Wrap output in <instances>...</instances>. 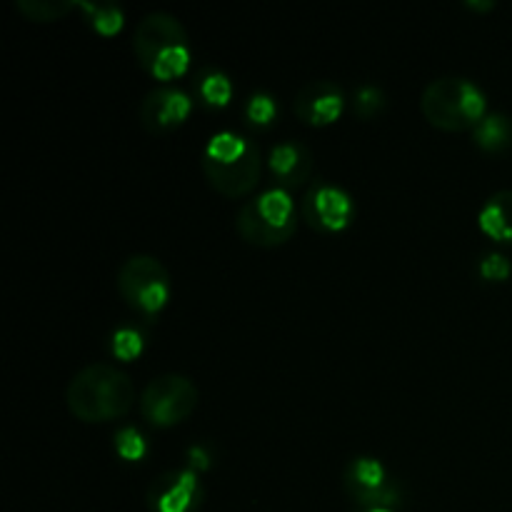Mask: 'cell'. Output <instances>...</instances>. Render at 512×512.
Listing matches in <instances>:
<instances>
[{"instance_id": "d4e9b609", "label": "cell", "mask_w": 512, "mask_h": 512, "mask_svg": "<svg viewBox=\"0 0 512 512\" xmlns=\"http://www.w3.org/2000/svg\"><path fill=\"white\" fill-rule=\"evenodd\" d=\"M468 8H473V10H493L495 8V3L493 0H488V3H473V0H468Z\"/></svg>"}, {"instance_id": "3957f363", "label": "cell", "mask_w": 512, "mask_h": 512, "mask_svg": "<svg viewBox=\"0 0 512 512\" xmlns=\"http://www.w3.org/2000/svg\"><path fill=\"white\" fill-rule=\"evenodd\" d=\"M133 50L140 68L160 83L178 80L180 75L188 73L193 60L188 30L173 13L165 10H153L135 25Z\"/></svg>"}, {"instance_id": "9c48e42d", "label": "cell", "mask_w": 512, "mask_h": 512, "mask_svg": "<svg viewBox=\"0 0 512 512\" xmlns=\"http://www.w3.org/2000/svg\"><path fill=\"white\" fill-rule=\"evenodd\" d=\"M353 215V198L325 180H315L300 203V218L318 233H340L353 223Z\"/></svg>"}, {"instance_id": "7a4b0ae2", "label": "cell", "mask_w": 512, "mask_h": 512, "mask_svg": "<svg viewBox=\"0 0 512 512\" xmlns=\"http://www.w3.org/2000/svg\"><path fill=\"white\" fill-rule=\"evenodd\" d=\"M200 165L208 183L223 198L235 200L245 198L258 188L260 173H263V153L255 140L235 130H223L205 143Z\"/></svg>"}, {"instance_id": "277c9868", "label": "cell", "mask_w": 512, "mask_h": 512, "mask_svg": "<svg viewBox=\"0 0 512 512\" xmlns=\"http://www.w3.org/2000/svg\"><path fill=\"white\" fill-rule=\"evenodd\" d=\"M488 100L485 93L468 78H445L433 80L420 95V113L433 128L445 133H463L475 130V125L485 118Z\"/></svg>"}, {"instance_id": "9a60e30c", "label": "cell", "mask_w": 512, "mask_h": 512, "mask_svg": "<svg viewBox=\"0 0 512 512\" xmlns=\"http://www.w3.org/2000/svg\"><path fill=\"white\" fill-rule=\"evenodd\" d=\"M473 140L478 148L488 150V153H500V150L512 145V120L508 115H485L473 130Z\"/></svg>"}, {"instance_id": "7c38bea8", "label": "cell", "mask_w": 512, "mask_h": 512, "mask_svg": "<svg viewBox=\"0 0 512 512\" xmlns=\"http://www.w3.org/2000/svg\"><path fill=\"white\" fill-rule=\"evenodd\" d=\"M345 110V90L333 80H310L295 95V115L305 125H333Z\"/></svg>"}, {"instance_id": "e0dca14e", "label": "cell", "mask_w": 512, "mask_h": 512, "mask_svg": "<svg viewBox=\"0 0 512 512\" xmlns=\"http://www.w3.org/2000/svg\"><path fill=\"white\" fill-rule=\"evenodd\" d=\"M198 93L213 108H225L233 98V83L220 70H205L203 75H198Z\"/></svg>"}, {"instance_id": "ffe728a7", "label": "cell", "mask_w": 512, "mask_h": 512, "mask_svg": "<svg viewBox=\"0 0 512 512\" xmlns=\"http://www.w3.org/2000/svg\"><path fill=\"white\" fill-rule=\"evenodd\" d=\"M275 115H278V105H275L273 95L255 93L245 103V118H248V123L258 125V128H268L275 120Z\"/></svg>"}, {"instance_id": "6da1fadb", "label": "cell", "mask_w": 512, "mask_h": 512, "mask_svg": "<svg viewBox=\"0 0 512 512\" xmlns=\"http://www.w3.org/2000/svg\"><path fill=\"white\" fill-rule=\"evenodd\" d=\"M135 385L125 370L110 363H90L70 378L65 405L80 423H110L133 410Z\"/></svg>"}, {"instance_id": "5bb4252c", "label": "cell", "mask_w": 512, "mask_h": 512, "mask_svg": "<svg viewBox=\"0 0 512 512\" xmlns=\"http://www.w3.org/2000/svg\"><path fill=\"white\" fill-rule=\"evenodd\" d=\"M478 225L495 243H512V190H498L485 200Z\"/></svg>"}, {"instance_id": "52a82bcc", "label": "cell", "mask_w": 512, "mask_h": 512, "mask_svg": "<svg viewBox=\"0 0 512 512\" xmlns=\"http://www.w3.org/2000/svg\"><path fill=\"white\" fill-rule=\"evenodd\" d=\"M118 293L143 315H155L170 300V273L153 255H130L118 270Z\"/></svg>"}, {"instance_id": "603a6c76", "label": "cell", "mask_w": 512, "mask_h": 512, "mask_svg": "<svg viewBox=\"0 0 512 512\" xmlns=\"http://www.w3.org/2000/svg\"><path fill=\"white\" fill-rule=\"evenodd\" d=\"M510 273L512 265L505 255L490 253L480 260V275H483L485 280H490V283H503V280L510 278Z\"/></svg>"}, {"instance_id": "7402d4cb", "label": "cell", "mask_w": 512, "mask_h": 512, "mask_svg": "<svg viewBox=\"0 0 512 512\" xmlns=\"http://www.w3.org/2000/svg\"><path fill=\"white\" fill-rule=\"evenodd\" d=\"M113 353L120 360H133L143 353V335L133 328H120L113 335Z\"/></svg>"}, {"instance_id": "4fadbf2b", "label": "cell", "mask_w": 512, "mask_h": 512, "mask_svg": "<svg viewBox=\"0 0 512 512\" xmlns=\"http://www.w3.org/2000/svg\"><path fill=\"white\" fill-rule=\"evenodd\" d=\"M268 165L278 188L290 193L293 188H300V185L308 183L310 175H313L315 160L308 145L288 140V143H280L270 150Z\"/></svg>"}, {"instance_id": "44dd1931", "label": "cell", "mask_w": 512, "mask_h": 512, "mask_svg": "<svg viewBox=\"0 0 512 512\" xmlns=\"http://www.w3.org/2000/svg\"><path fill=\"white\" fill-rule=\"evenodd\" d=\"M353 108L358 118L373 120L385 108V93L380 88H375V85H363V88L355 90Z\"/></svg>"}, {"instance_id": "d6986e66", "label": "cell", "mask_w": 512, "mask_h": 512, "mask_svg": "<svg viewBox=\"0 0 512 512\" xmlns=\"http://www.w3.org/2000/svg\"><path fill=\"white\" fill-rule=\"evenodd\" d=\"M115 453L128 463H138L148 453V443L135 428H123L115 433Z\"/></svg>"}, {"instance_id": "cb8c5ba5", "label": "cell", "mask_w": 512, "mask_h": 512, "mask_svg": "<svg viewBox=\"0 0 512 512\" xmlns=\"http://www.w3.org/2000/svg\"><path fill=\"white\" fill-rule=\"evenodd\" d=\"M188 460H190V468H200V470H205V468H210V458H208V453H205V448H200V445H195V448H190L188 450Z\"/></svg>"}, {"instance_id": "ba28073f", "label": "cell", "mask_w": 512, "mask_h": 512, "mask_svg": "<svg viewBox=\"0 0 512 512\" xmlns=\"http://www.w3.org/2000/svg\"><path fill=\"white\" fill-rule=\"evenodd\" d=\"M343 490L365 510H393L403 503V490L375 458H355L343 473Z\"/></svg>"}, {"instance_id": "8992f818", "label": "cell", "mask_w": 512, "mask_h": 512, "mask_svg": "<svg viewBox=\"0 0 512 512\" xmlns=\"http://www.w3.org/2000/svg\"><path fill=\"white\" fill-rule=\"evenodd\" d=\"M200 390L188 375L168 373L150 380L140 393V413L153 428H175L195 413Z\"/></svg>"}, {"instance_id": "484cf974", "label": "cell", "mask_w": 512, "mask_h": 512, "mask_svg": "<svg viewBox=\"0 0 512 512\" xmlns=\"http://www.w3.org/2000/svg\"><path fill=\"white\" fill-rule=\"evenodd\" d=\"M365 512H395V510H365Z\"/></svg>"}, {"instance_id": "5b68a950", "label": "cell", "mask_w": 512, "mask_h": 512, "mask_svg": "<svg viewBox=\"0 0 512 512\" xmlns=\"http://www.w3.org/2000/svg\"><path fill=\"white\" fill-rule=\"evenodd\" d=\"M300 223V210L295 208V200L288 190L268 188L255 198L245 200L238 213L240 238L255 248H278L288 243L295 235Z\"/></svg>"}, {"instance_id": "30bf717a", "label": "cell", "mask_w": 512, "mask_h": 512, "mask_svg": "<svg viewBox=\"0 0 512 512\" xmlns=\"http://www.w3.org/2000/svg\"><path fill=\"white\" fill-rule=\"evenodd\" d=\"M150 512H195L203 503V485L193 468H175L158 475L145 493Z\"/></svg>"}, {"instance_id": "2e32d148", "label": "cell", "mask_w": 512, "mask_h": 512, "mask_svg": "<svg viewBox=\"0 0 512 512\" xmlns=\"http://www.w3.org/2000/svg\"><path fill=\"white\" fill-rule=\"evenodd\" d=\"M73 8H78L75 0H18L15 10L30 20V23H55L63 20Z\"/></svg>"}, {"instance_id": "8fae6325", "label": "cell", "mask_w": 512, "mask_h": 512, "mask_svg": "<svg viewBox=\"0 0 512 512\" xmlns=\"http://www.w3.org/2000/svg\"><path fill=\"white\" fill-rule=\"evenodd\" d=\"M193 113V100L185 90L173 85H160L150 90L140 103V125L153 135H165L170 130L180 128Z\"/></svg>"}, {"instance_id": "ac0fdd59", "label": "cell", "mask_w": 512, "mask_h": 512, "mask_svg": "<svg viewBox=\"0 0 512 512\" xmlns=\"http://www.w3.org/2000/svg\"><path fill=\"white\" fill-rule=\"evenodd\" d=\"M78 8L88 13L90 25H93V30L98 35H105V38H110V35H115L120 28H123L125 15H123V10L118 8V5L78 3Z\"/></svg>"}]
</instances>
